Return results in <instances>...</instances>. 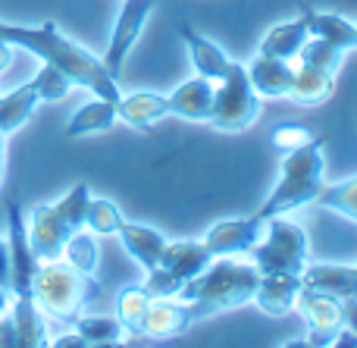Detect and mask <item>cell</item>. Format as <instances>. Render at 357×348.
<instances>
[{
  "label": "cell",
  "instance_id": "cell-1",
  "mask_svg": "<svg viewBox=\"0 0 357 348\" xmlns=\"http://www.w3.org/2000/svg\"><path fill=\"white\" fill-rule=\"evenodd\" d=\"M0 38L6 44H13V47H22L29 54H35L41 63L56 66L73 85L91 91L94 98L119 100V85L104 69V63L88 54L85 47H79L75 41H69L54 22H41V25L0 22Z\"/></svg>",
  "mask_w": 357,
  "mask_h": 348
},
{
  "label": "cell",
  "instance_id": "cell-2",
  "mask_svg": "<svg viewBox=\"0 0 357 348\" xmlns=\"http://www.w3.org/2000/svg\"><path fill=\"white\" fill-rule=\"evenodd\" d=\"M260 270L254 264H235V261H210L197 276H191L178 289L176 301L188 305L191 320L213 317L220 311H232L238 305H248L257 292Z\"/></svg>",
  "mask_w": 357,
  "mask_h": 348
},
{
  "label": "cell",
  "instance_id": "cell-3",
  "mask_svg": "<svg viewBox=\"0 0 357 348\" xmlns=\"http://www.w3.org/2000/svg\"><path fill=\"white\" fill-rule=\"evenodd\" d=\"M329 138L317 135L310 144L298 151H289L282 157V167H279V179L276 188L270 192V198L254 211V217L264 223L270 217H279V213H291L304 204H317L323 192V169H326V157H323V148H326Z\"/></svg>",
  "mask_w": 357,
  "mask_h": 348
},
{
  "label": "cell",
  "instance_id": "cell-4",
  "mask_svg": "<svg viewBox=\"0 0 357 348\" xmlns=\"http://www.w3.org/2000/svg\"><path fill=\"white\" fill-rule=\"evenodd\" d=\"M100 295V286L94 276L79 273L69 267L63 257L56 261H41L31 280V298L41 308V314L73 326L75 317L85 314V308Z\"/></svg>",
  "mask_w": 357,
  "mask_h": 348
},
{
  "label": "cell",
  "instance_id": "cell-5",
  "mask_svg": "<svg viewBox=\"0 0 357 348\" xmlns=\"http://www.w3.org/2000/svg\"><path fill=\"white\" fill-rule=\"evenodd\" d=\"M248 255L254 257V267L260 273L301 276L304 264H307V239H304L301 226L289 220V213H279V217L264 220V236Z\"/></svg>",
  "mask_w": 357,
  "mask_h": 348
},
{
  "label": "cell",
  "instance_id": "cell-6",
  "mask_svg": "<svg viewBox=\"0 0 357 348\" xmlns=\"http://www.w3.org/2000/svg\"><path fill=\"white\" fill-rule=\"evenodd\" d=\"M260 113V94L251 88L245 66L232 63L220 85L213 88V107L207 123L220 132H245Z\"/></svg>",
  "mask_w": 357,
  "mask_h": 348
},
{
  "label": "cell",
  "instance_id": "cell-7",
  "mask_svg": "<svg viewBox=\"0 0 357 348\" xmlns=\"http://www.w3.org/2000/svg\"><path fill=\"white\" fill-rule=\"evenodd\" d=\"M298 314L307 324V345L314 348H329L339 336V330L345 326V317H342V298L329 292H320V289H310L301 282L295 298Z\"/></svg>",
  "mask_w": 357,
  "mask_h": 348
},
{
  "label": "cell",
  "instance_id": "cell-8",
  "mask_svg": "<svg viewBox=\"0 0 357 348\" xmlns=\"http://www.w3.org/2000/svg\"><path fill=\"white\" fill-rule=\"evenodd\" d=\"M6 245H10V292L13 298H31V280L38 270V257L29 245V232H25V213L19 201L6 204Z\"/></svg>",
  "mask_w": 357,
  "mask_h": 348
},
{
  "label": "cell",
  "instance_id": "cell-9",
  "mask_svg": "<svg viewBox=\"0 0 357 348\" xmlns=\"http://www.w3.org/2000/svg\"><path fill=\"white\" fill-rule=\"evenodd\" d=\"M151 10H154V0H126L123 10H119V19H116V25H113V38H110V44H107V54L100 56L104 69L113 79H119V73H123L126 56H129L132 44L138 41V35H142Z\"/></svg>",
  "mask_w": 357,
  "mask_h": 348
},
{
  "label": "cell",
  "instance_id": "cell-10",
  "mask_svg": "<svg viewBox=\"0 0 357 348\" xmlns=\"http://www.w3.org/2000/svg\"><path fill=\"white\" fill-rule=\"evenodd\" d=\"M25 232H29V245L35 251L38 261H56L63 257V245L73 236L69 223L54 204H35L25 220Z\"/></svg>",
  "mask_w": 357,
  "mask_h": 348
},
{
  "label": "cell",
  "instance_id": "cell-11",
  "mask_svg": "<svg viewBox=\"0 0 357 348\" xmlns=\"http://www.w3.org/2000/svg\"><path fill=\"white\" fill-rule=\"evenodd\" d=\"M264 236V223L257 217H245V220H222V223L210 226L207 236L201 239L207 245L210 255H248L257 245V239Z\"/></svg>",
  "mask_w": 357,
  "mask_h": 348
},
{
  "label": "cell",
  "instance_id": "cell-12",
  "mask_svg": "<svg viewBox=\"0 0 357 348\" xmlns=\"http://www.w3.org/2000/svg\"><path fill=\"white\" fill-rule=\"evenodd\" d=\"M251 88L260 98H289L291 85H295V69L289 60H279V56H266L257 54L251 66H245Z\"/></svg>",
  "mask_w": 357,
  "mask_h": 348
},
{
  "label": "cell",
  "instance_id": "cell-13",
  "mask_svg": "<svg viewBox=\"0 0 357 348\" xmlns=\"http://www.w3.org/2000/svg\"><path fill=\"white\" fill-rule=\"evenodd\" d=\"M301 289V276L291 273H264L254 292V305L270 317H285L289 311H295V298Z\"/></svg>",
  "mask_w": 357,
  "mask_h": 348
},
{
  "label": "cell",
  "instance_id": "cell-14",
  "mask_svg": "<svg viewBox=\"0 0 357 348\" xmlns=\"http://www.w3.org/2000/svg\"><path fill=\"white\" fill-rule=\"evenodd\" d=\"M210 107H213V82L204 79V75L182 82L169 94V116H182V119H191V123H207Z\"/></svg>",
  "mask_w": 357,
  "mask_h": 348
},
{
  "label": "cell",
  "instance_id": "cell-15",
  "mask_svg": "<svg viewBox=\"0 0 357 348\" xmlns=\"http://www.w3.org/2000/svg\"><path fill=\"white\" fill-rule=\"evenodd\" d=\"M195 324L191 320L188 305L176 298H151L148 314L142 320V336H154V339H167V336H178L188 326Z\"/></svg>",
  "mask_w": 357,
  "mask_h": 348
},
{
  "label": "cell",
  "instance_id": "cell-16",
  "mask_svg": "<svg viewBox=\"0 0 357 348\" xmlns=\"http://www.w3.org/2000/svg\"><path fill=\"white\" fill-rule=\"evenodd\" d=\"M163 116H169V98H163V94H154V91L119 94L116 119L129 123L132 129H151Z\"/></svg>",
  "mask_w": 357,
  "mask_h": 348
},
{
  "label": "cell",
  "instance_id": "cell-17",
  "mask_svg": "<svg viewBox=\"0 0 357 348\" xmlns=\"http://www.w3.org/2000/svg\"><path fill=\"white\" fill-rule=\"evenodd\" d=\"M178 35H182V41L188 44V54H191V63H195L197 75H204V79H210V82H220L222 75L232 69V60L222 54L220 44H213L210 38L197 35L191 25H182Z\"/></svg>",
  "mask_w": 357,
  "mask_h": 348
},
{
  "label": "cell",
  "instance_id": "cell-18",
  "mask_svg": "<svg viewBox=\"0 0 357 348\" xmlns=\"http://www.w3.org/2000/svg\"><path fill=\"white\" fill-rule=\"evenodd\" d=\"M210 261H213V255L207 251L204 242H167V248L160 255V267H167L176 280H182V286L191 276L201 273Z\"/></svg>",
  "mask_w": 357,
  "mask_h": 348
},
{
  "label": "cell",
  "instance_id": "cell-19",
  "mask_svg": "<svg viewBox=\"0 0 357 348\" xmlns=\"http://www.w3.org/2000/svg\"><path fill=\"white\" fill-rule=\"evenodd\" d=\"M10 320H13V330H16V348H41V345H50L47 326H44L41 308L35 305V298H13Z\"/></svg>",
  "mask_w": 357,
  "mask_h": 348
},
{
  "label": "cell",
  "instance_id": "cell-20",
  "mask_svg": "<svg viewBox=\"0 0 357 348\" xmlns=\"http://www.w3.org/2000/svg\"><path fill=\"white\" fill-rule=\"evenodd\" d=\"M116 236L123 239L126 251H129L144 270H154L157 264H160V255H163V248H167V239H163L157 229H151V226H138V223H126L123 220Z\"/></svg>",
  "mask_w": 357,
  "mask_h": 348
},
{
  "label": "cell",
  "instance_id": "cell-21",
  "mask_svg": "<svg viewBox=\"0 0 357 348\" xmlns=\"http://www.w3.org/2000/svg\"><path fill=\"white\" fill-rule=\"evenodd\" d=\"M38 104H41V98H38L35 82H25V85L13 88L10 94H0V132L3 135L19 132L38 110Z\"/></svg>",
  "mask_w": 357,
  "mask_h": 348
},
{
  "label": "cell",
  "instance_id": "cell-22",
  "mask_svg": "<svg viewBox=\"0 0 357 348\" xmlns=\"http://www.w3.org/2000/svg\"><path fill=\"white\" fill-rule=\"evenodd\" d=\"M307 38H310L307 22H304V16H298V19H291V22L273 25V29L264 35V41H260L257 54L279 56V60H295L298 50L304 47V41H307Z\"/></svg>",
  "mask_w": 357,
  "mask_h": 348
},
{
  "label": "cell",
  "instance_id": "cell-23",
  "mask_svg": "<svg viewBox=\"0 0 357 348\" xmlns=\"http://www.w3.org/2000/svg\"><path fill=\"white\" fill-rule=\"evenodd\" d=\"M116 104L119 100H107V98L88 100L66 123V138H85V135H94V132H107L116 123Z\"/></svg>",
  "mask_w": 357,
  "mask_h": 348
},
{
  "label": "cell",
  "instance_id": "cell-24",
  "mask_svg": "<svg viewBox=\"0 0 357 348\" xmlns=\"http://www.w3.org/2000/svg\"><path fill=\"white\" fill-rule=\"evenodd\" d=\"M301 16H304V22H307L310 35L326 38V41H333L335 47H342V50L357 47V22H348L345 16H335V13H317V10H310V6H304Z\"/></svg>",
  "mask_w": 357,
  "mask_h": 348
},
{
  "label": "cell",
  "instance_id": "cell-25",
  "mask_svg": "<svg viewBox=\"0 0 357 348\" xmlns=\"http://www.w3.org/2000/svg\"><path fill=\"white\" fill-rule=\"evenodd\" d=\"M333 88H335V73L301 63V69H295V85H291L289 98L295 104H323V100H329Z\"/></svg>",
  "mask_w": 357,
  "mask_h": 348
},
{
  "label": "cell",
  "instance_id": "cell-26",
  "mask_svg": "<svg viewBox=\"0 0 357 348\" xmlns=\"http://www.w3.org/2000/svg\"><path fill=\"white\" fill-rule=\"evenodd\" d=\"M148 305H151V295L144 292L142 286L119 289V295H116V320L123 324L126 333L142 336V320H144V314H148Z\"/></svg>",
  "mask_w": 357,
  "mask_h": 348
},
{
  "label": "cell",
  "instance_id": "cell-27",
  "mask_svg": "<svg viewBox=\"0 0 357 348\" xmlns=\"http://www.w3.org/2000/svg\"><path fill=\"white\" fill-rule=\"evenodd\" d=\"M63 261H66L69 267H75L79 273L94 276L98 261H100V251H98V239H94V232L75 229L73 236L66 239V245H63Z\"/></svg>",
  "mask_w": 357,
  "mask_h": 348
},
{
  "label": "cell",
  "instance_id": "cell-28",
  "mask_svg": "<svg viewBox=\"0 0 357 348\" xmlns=\"http://www.w3.org/2000/svg\"><path fill=\"white\" fill-rule=\"evenodd\" d=\"M73 330L85 339V345H116L123 342V324L116 317H75Z\"/></svg>",
  "mask_w": 357,
  "mask_h": 348
},
{
  "label": "cell",
  "instance_id": "cell-29",
  "mask_svg": "<svg viewBox=\"0 0 357 348\" xmlns=\"http://www.w3.org/2000/svg\"><path fill=\"white\" fill-rule=\"evenodd\" d=\"M317 204L326 207V211L342 213V217H348V220H354L357 223V176L339 182V186H323Z\"/></svg>",
  "mask_w": 357,
  "mask_h": 348
},
{
  "label": "cell",
  "instance_id": "cell-30",
  "mask_svg": "<svg viewBox=\"0 0 357 348\" xmlns=\"http://www.w3.org/2000/svg\"><path fill=\"white\" fill-rule=\"evenodd\" d=\"M342 54H345V50L335 47L333 41L310 35L307 41H304V47L298 50V60L307 63V66H320V69H326V73H339V66H342Z\"/></svg>",
  "mask_w": 357,
  "mask_h": 348
},
{
  "label": "cell",
  "instance_id": "cell-31",
  "mask_svg": "<svg viewBox=\"0 0 357 348\" xmlns=\"http://www.w3.org/2000/svg\"><path fill=\"white\" fill-rule=\"evenodd\" d=\"M88 204H91V192H88V182H75L60 201H56V211L63 213V220L69 223V229H85V217H88Z\"/></svg>",
  "mask_w": 357,
  "mask_h": 348
},
{
  "label": "cell",
  "instance_id": "cell-32",
  "mask_svg": "<svg viewBox=\"0 0 357 348\" xmlns=\"http://www.w3.org/2000/svg\"><path fill=\"white\" fill-rule=\"evenodd\" d=\"M123 213L113 201L107 198H91L88 204V217H85V226L94 232V236H116L119 232V223H123Z\"/></svg>",
  "mask_w": 357,
  "mask_h": 348
},
{
  "label": "cell",
  "instance_id": "cell-33",
  "mask_svg": "<svg viewBox=\"0 0 357 348\" xmlns=\"http://www.w3.org/2000/svg\"><path fill=\"white\" fill-rule=\"evenodd\" d=\"M320 132L310 123H279L276 129L270 132V144L279 151V154H289V151H298L304 144H310Z\"/></svg>",
  "mask_w": 357,
  "mask_h": 348
},
{
  "label": "cell",
  "instance_id": "cell-34",
  "mask_svg": "<svg viewBox=\"0 0 357 348\" xmlns=\"http://www.w3.org/2000/svg\"><path fill=\"white\" fill-rule=\"evenodd\" d=\"M31 82H35L38 98L41 100H63L69 94V88H73V82H69L56 66H50V63H44L41 73H38Z\"/></svg>",
  "mask_w": 357,
  "mask_h": 348
},
{
  "label": "cell",
  "instance_id": "cell-35",
  "mask_svg": "<svg viewBox=\"0 0 357 348\" xmlns=\"http://www.w3.org/2000/svg\"><path fill=\"white\" fill-rule=\"evenodd\" d=\"M142 289L151 295V298H176L178 289H182V280H176L167 267L157 264L154 270H148V280H144Z\"/></svg>",
  "mask_w": 357,
  "mask_h": 348
},
{
  "label": "cell",
  "instance_id": "cell-36",
  "mask_svg": "<svg viewBox=\"0 0 357 348\" xmlns=\"http://www.w3.org/2000/svg\"><path fill=\"white\" fill-rule=\"evenodd\" d=\"M0 348H16V330H13L10 314L0 317Z\"/></svg>",
  "mask_w": 357,
  "mask_h": 348
},
{
  "label": "cell",
  "instance_id": "cell-37",
  "mask_svg": "<svg viewBox=\"0 0 357 348\" xmlns=\"http://www.w3.org/2000/svg\"><path fill=\"white\" fill-rule=\"evenodd\" d=\"M0 286L10 289V245L0 236Z\"/></svg>",
  "mask_w": 357,
  "mask_h": 348
},
{
  "label": "cell",
  "instance_id": "cell-38",
  "mask_svg": "<svg viewBox=\"0 0 357 348\" xmlns=\"http://www.w3.org/2000/svg\"><path fill=\"white\" fill-rule=\"evenodd\" d=\"M342 317L351 333H357V298H342Z\"/></svg>",
  "mask_w": 357,
  "mask_h": 348
},
{
  "label": "cell",
  "instance_id": "cell-39",
  "mask_svg": "<svg viewBox=\"0 0 357 348\" xmlns=\"http://www.w3.org/2000/svg\"><path fill=\"white\" fill-rule=\"evenodd\" d=\"M333 345H339V348H357V333H351L348 326H342L339 330V336H335V342Z\"/></svg>",
  "mask_w": 357,
  "mask_h": 348
},
{
  "label": "cell",
  "instance_id": "cell-40",
  "mask_svg": "<svg viewBox=\"0 0 357 348\" xmlns=\"http://www.w3.org/2000/svg\"><path fill=\"white\" fill-rule=\"evenodd\" d=\"M50 345H56V348H73V345H82V348H85V339H82L79 336V333H66V336H60V339H54V342H50Z\"/></svg>",
  "mask_w": 357,
  "mask_h": 348
},
{
  "label": "cell",
  "instance_id": "cell-41",
  "mask_svg": "<svg viewBox=\"0 0 357 348\" xmlns=\"http://www.w3.org/2000/svg\"><path fill=\"white\" fill-rule=\"evenodd\" d=\"M13 50H16V47H13V44H6L3 38H0V73H3V69L10 66V60H13Z\"/></svg>",
  "mask_w": 357,
  "mask_h": 348
},
{
  "label": "cell",
  "instance_id": "cell-42",
  "mask_svg": "<svg viewBox=\"0 0 357 348\" xmlns=\"http://www.w3.org/2000/svg\"><path fill=\"white\" fill-rule=\"evenodd\" d=\"M10 305H13V292L6 286H0V317L10 314Z\"/></svg>",
  "mask_w": 357,
  "mask_h": 348
},
{
  "label": "cell",
  "instance_id": "cell-43",
  "mask_svg": "<svg viewBox=\"0 0 357 348\" xmlns=\"http://www.w3.org/2000/svg\"><path fill=\"white\" fill-rule=\"evenodd\" d=\"M3 169H6V135L0 132V179H3Z\"/></svg>",
  "mask_w": 357,
  "mask_h": 348
}]
</instances>
